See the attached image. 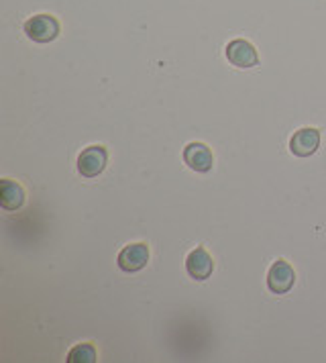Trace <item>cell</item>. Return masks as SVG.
Segmentation results:
<instances>
[{
  "label": "cell",
  "instance_id": "6da1fadb",
  "mask_svg": "<svg viewBox=\"0 0 326 363\" xmlns=\"http://www.w3.org/2000/svg\"><path fill=\"white\" fill-rule=\"evenodd\" d=\"M25 33L35 43H49L60 35V23L51 15H35L25 23Z\"/></svg>",
  "mask_w": 326,
  "mask_h": 363
},
{
  "label": "cell",
  "instance_id": "7a4b0ae2",
  "mask_svg": "<svg viewBox=\"0 0 326 363\" xmlns=\"http://www.w3.org/2000/svg\"><path fill=\"white\" fill-rule=\"evenodd\" d=\"M296 284V272L286 259H277L267 272V288L274 294H288Z\"/></svg>",
  "mask_w": 326,
  "mask_h": 363
},
{
  "label": "cell",
  "instance_id": "3957f363",
  "mask_svg": "<svg viewBox=\"0 0 326 363\" xmlns=\"http://www.w3.org/2000/svg\"><path fill=\"white\" fill-rule=\"evenodd\" d=\"M108 162V153L102 145H90L80 153L78 157V172L84 178H96L98 174H102V169L106 167Z\"/></svg>",
  "mask_w": 326,
  "mask_h": 363
},
{
  "label": "cell",
  "instance_id": "277c9868",
  "mask_svg": "<svg viewBox=\"0 0 326 363\" xmlns=\"http://www.w3.org/2000/svg\"><path fill=\"white\" fill-rule=\"evenodd\" d=\"M227 60L235 67H241V69H249V67H255L259 64V55L257 50L244 41V39H235L227 45Z\"/></svg>",
  "mask_w": 326,
  "mask_h": 363
},
{
  "label": "cell",
  "instance_id": "5b68a950",
  "mask_svg": "<svg viewBox=\"0 0 326 363\" xmlns=\"http://www.w3.org/2000/svg\"><path fill=\"white\" fill-rule=\"evenodd\" d=\"M184 164L188 165L190 169H194V172L206 174V172L212 169L214 155H212L210 147L206 143L194 141V143L186 145V149H184Z\"/></svg>",
  "mask_w": 326,
  "mask_h": 363
},
{
  "label": "cell",
  "instance_id": "8992f818",
  "mask_svg": "<svg viewBox=\"0 0 326 363\" xmlns=\"http://www.w3.org/2000/svg\"><path fill=\"white\" fill-rule=\"evenodd\" d=\"M149 262V247L145 243H130L118 253V267L127 274L143 269Z\"/></svg>",
  "mask_w": 326,
  "mask_h": 363
},
{
  "label": "cell",
  "instance_id": "52a82bcc",
  "mask_svg": "<svg viewBox=\"0 0 326 363\" xmlns=\"http://www.w3.org/2000/svg\"><path fill=\"white\" fill-rule=\"evenodd\" d=\"M318 147H320V131L312 127H304L296 131L290 139V151L298 157H310L312 153H316Z\"/></svg>",
  "mask_w": 326,
  "mask_h": 363
},
{
  "label": "cell",
  "instance_id": "ba28073f",
  "mask_svg": "<svg viewBox=\"0 0 326 363\" xmlns=\"http://www.w3.org/2000/svg\"><path fill=\"white\" fill-rule=\"evenodd\" d=\"M186 269L194 280L210 278L212 272H214V262H212L210 253L202 247H196L194 251H190V255L186 257Z\"/></svg>",
  "mask_w": 326,
  "mask_h": 363
},
{
  "label": "cell",
  "instance_id": "9c48e42d",
  "mask_svg": "<svg viewBox=\"0 0 326 363\" xmlns=\"http://www.w3.org/2000/svg\"><path fill=\"white\" fill-rule=\"evenodd\" d=\"M25 202V190L15 180L0 182V204L4 211H16Z\"/></svg>",
  "mask_w": 326,
  "mask_h": 363
},
{
  "label": "cell",
  "instance_id": "30bf717a",
  "mask_svg": "<svg viewBox=\"0 0 326 363\" xmlns=\"http://www.w3.org/2000/svg\"><path fill=\"white\" fill-rule=\"evenodd\" d=\"M67 362L69 363H94L96 362V349L90 343H82L76 345L67 353Z\"/></svg>",
  "mask_w": 326,
  "mask_h": 363
}]
</instances>
